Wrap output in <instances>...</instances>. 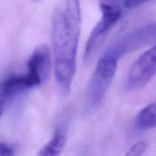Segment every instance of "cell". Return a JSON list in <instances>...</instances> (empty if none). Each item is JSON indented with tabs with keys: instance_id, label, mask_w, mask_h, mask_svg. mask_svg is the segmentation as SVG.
Segmentation results:
<instances>
[{
	"instance_id": "1",
	"label": "cell",
	"mask_w": 156,
	"mask_h": 156,
	"mask_svg": "<svg viewBox=\"0 0 156 156\" xmlns=\"http://www.w3.org/2000/svg\"><path fill=\"white\" fill-rule=\"evenodd\" d=\"M81 21L79 0H63L52 17L55 79L64 95L69 94L76 75Z\"/></svg>"
},
{
	"instance_id": "2",
	"label": "cell",
	"mask_w": 156,
	"mask_h": 156,
	"mask_svg": "<svg viewBox=\"0 0 156 156\" xmlns=\"http://www.w3.org/2000/svg\"><path fill=\"white\" fill-rule=\"evenodd\" d=\"M118 60L107 52L99 59L86 91L85 103L89 111L98 107L106 95L117 72Z\"/></svg>"
},
{
	"instance_id": "3",
	"label": "cell",
	"mask_w": 156,
	"mask_h": 156,
	"mask_svg": "<svg viewBox=\"0 0 156 156\" xmlns=\"http://www.w3.org/2000/svg\"><path fill=\"white\" fill-rule=\"evenodd\" d=\"M102 16L91 30L86 42L84 61L90 62L103 44L113 27L116 25L121 16L122 11L118 5L102 1L100 3Z\"/></svg>"
},
{
	"instance_id": "4",
	"label": "cell",
	"mask_w": 156,
	"mask_h": 156,
	"mask_svg": "<svg viewBox=\"0 0 156 156\" xmlns=\"http://www.w3.org/2000/svg\"><path fill=\"white\" fill-rule=\"evenodd\" d=\"M156 71L155 46L142 53L129 67L126 78L125 89L129 91L144 88L155 76Z\"/></svg>"
},
{
	"instance_id": "5",
	"label": "cell",
	"mask_w": 156,
	"mask_h": 156,
	"mask_svg": "<svg viewBox=\"0 0 156 156\" xmlns=\"http://www.w3.org/2000/svg\"><path fill=\"white\" fill-rule=\"evenodd\" d=\"M51 71V57L46 45L37 47L32 53L27 64V72L21 74L27 89L45 83Z\"/></svg>"
},
{
	"instance_id": "6",
	"label": "cell",
	"mask_w": 156,
	"mask_h": 156,
	"mask_svg": "<svg viewBox=\"0 0 156 156\" xmlns=\"http://www.w3.org/2000/svg\"><path fill=\"white\" fill-rule=\"evenodd\" d=\"M155 41V23L153 22L126 34L118 42L107 49L105 52L119 59L123 55L149 45Z\"/></svg>"
},
{
	"instance_id": "7",
	"label": "cell",
	"mask_w": 156,
	"mask_h": 156,
	"mask_svg": "<svg viewBox=\"0 0 156 156\" xmlns=\"http://www.w3.org/2000/svg\"><path fill=\"white\" fill-rule=\"evenodd\" d=\"M66 141V134L64 129L58 127L52 138L39 150L38 155L42 156L58 155L62 152Z\"/></svg>"
},
{
	"instance_id": "8",
	"label": "cell",
	"mask_w": 156,
	"mask_h": 156,
	"mask_svg": "<svg viewBox=\"0 0 156 156\" xmlns=\"http://www.w3.org/2000/svg\"><path fill=\"white\" fill-rule=\"evenodd\" d=\"M156 105L152 102L141 110L135 119V126L139 130H149L155 127Z\"/></svg>"
},
{
	"instance_id": "9",
	"label": "cell",
	"mask_w": 156,
	"mask_h": 156,
	"mask_svg": "<svg viewBox=\"0 0 156 156\" xmlns=\"http://www.w3.org/2000/svg\"><path fill=\"white\" fill-rule=\"evenodd\" d=\"M6 79L0 81V119L3 114L6 105L12 101L16 95L15 91L10 86L9 82H6Z\"/></svg>"
},
{
	"instance_id": "10",
	"label": "cell",
	"mask_w": 156,
	"mask_h": 156,
	"mask_svg": "<svg viewBox=\"0 0 156 156\" xmlns=\"http://www.w3.org/2000/svg\"><path fill=\"white\" fill-rule=\"evenodd\" d=\"M147 149V143L144 141H138L129 149L126 155L128 156H140L144 154Z\"/></svg>"
},
{
	"instance_id": "11",
	"label": "cell",
	"mask_w": 156,
	"mask_h": 156,
	"mask_svg": "<svg viewBox=\"0 0 156 156\" xmlns=\"http://www.w3.org/2000/svg\"><path fill=\"white\" fill-rule=\"evenodd\" d=\"M15 150L13 147L5 143H0V155H13Z\"/></svg>"
},
{
	"instance_id": "12",
	"label": "cell",
	"mask_w": 156,
	"mask_h": 156,
	"mask_svg": "<svg viewBox=\"0 0 156 156\" xmlns=\"http://www.w3.org/2000/svg\"><path fill=\"white\" fill-rule=\"evenodd\" d=\"M151 0H123V5L127 9H131V8H135L139 5H141Z\"/></svg>"
},
{
	"instance_id": "13",
	"label": "cell",
	"mask_w": 156,
	"mask_h": 156,
	"mask_svg": "<svg viewBox=\"0 0 156 156\" xmlns=\"http://www.w3.org/2000/svg\"><path fill=\"white\" fill-rule=\"evenodd\" d=\"M32 1H33V2H39V1H41V0H32Z\"/></svg>"
}]
</instances>
